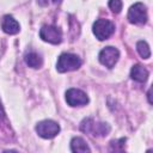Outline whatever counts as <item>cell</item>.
<instances>
[{"label":"cell","mask_w":153,"mask_h":153,"mask_svg":"<svg viewBox=\"0 0 153 153\" xmlns=\"http://www.w3.org/2000/svg\"><path fill=\"white\" fill-rule=\"evenodd\" d=\"M80 129L93 136H106L110 133V126L108 123L96 122L92 118H85L80 124Z\"/></svg>","instance_id":"1"},{"label":"cell","mask_w":153,"mask_h":153,"mask_svg":"<svg viewBox=\"0 0 153 153\" xmlns=\"http://www.w3.org/2000/svg\"><path fill=\"white\" fill-rule=\"evenodd\" d=\"M81 63H82V61L78 55L65 53V54L60 55L57 63H56V68L60 73H65V72L78 69L81 66Z\"/></svg>","instance_id":"2"},{"label":"cell","mask_w":153,"mask_h":153,"mask_svg":"<svg viewBox=\"0 0 153 153\" xmlns=\"http://www.w3.org/2000/svg\"><path fill=\"white\" fill-rule=\"evenodd\" d=\"M115 32V25L109 19H97L93 24V33L99 41L108 39Z\"/></svg>","instance_id":"3"},{"label":"cell","mask_w":153,"mask_h":153,"mask_svg":"<svg viewBox=\"0 0 153 153\" xmlns=\"http://www.w3.org/2000/svg\"><path fill=\"white\" fill-rule=\"evenodd\" d=\"M148 17H147V10L146 6L141 2H136L134 4L129 11H128V20L131 24H137V25H142L147 22Z\"/></svg>","instance_id":"4"},{"label":"cell","mask_w":153,"mask_h":153,"mask_svg":"<svg viewBox=\"0 0 153 153\" xmlns=\"http://www.w3.org/2000/svg\"><path fill=\"white\" fill-rule=\"evenodd\" d=\"M36 131L43 139H53L59 134L60 126L51 120H45V121H41L36 126Z\"/></svg>","instance_id":"5"},{"label":"cell","mask_w":153,"mask_h":153,"mask_svg":"<svg viewBox=\"0 0 153 153\" xmlns=\"http://www.w3.org/2000/svg\"><path fill=\"white\" fill-rule=\"evenodd\" d=\"M39 37L51 44H59L62 41V31L54 25H44L39 31Z\"/></svg>","instance_id":"6"},{"label":"cell","mask_w":153,"mask_h":153,"mask_svg":"<svg viewBox=\"0 0 153 153\" xmlns=\"http://www.w3.org/2000/svg\"><path fill=\"white\" fill-rule=\"evenodd\" d=\"M66 102L71 106H82L88 103V97L81 90L69 88L66 92Z\"/></svg>","instance_id":"7"},{"label":"cell","mask_w":153,"mask_h":153,"mask_svg":"<svg viewBox=\"0 0 153 153\" xmlns=\"http://www.w3.org/2000/svg\"><path fill=\"white\" fill-rule=\"evenodd\" d=\"M120 57V51L115 47H105L99 53V61L108 68H112Z\"/></svg>","instance_id":"8"},{"label":"cell","mask_w":153,"mask_h":153,"mask_svg":"<svg viewBox=\"0 0 153 153\" xmlns=\"http://www.w3.org/2000/svg\"><path fill=\"white\" fill-rule=\"evenodd\" d=\"M1 29L4 30V32H6L8 35H16L19 32L20 26H19V23L12 16L7 14L1 20Z\"/></svg>","instance_id":"9"},{"label":"cell","mask_w":153,"mask_h":153,"mask_svg":"<svg viewBox=\"0 0 153 153\" xmlns=\"http://www.w3.org/2000/svg\"><path fill=\"white\" fill-rule=\"evenodd\" d=\"M130 76L137 82H145L148 78V71L141 65H135L130 71Z\"/></svg>","instance_id":"10"},{"label":"cell","mask_w":153,"mask_h":153,"mask_svg":"<svg viewBox=\"0 0 153 153\" xmlns=\"http://www.w3.org/2000/svg\"><path fill=\"white\" fill-rule=\"evenodd\" d=\"M25 62L31 68H39L43 63V60L39 54H37L35 51H30L25 55Z\"/></svg>","instance_id":"11"},{"label":"cell","mask_w":153,"mask_h":153,"mask_svg":"<svg viewBox=\"0 0 153 153\" xmlns=\"http://www.w3.org/2000/svg\"><path fill=\"white\" fill-rule=\"evenodd\" d=\"M71 151L72 152H80V153H84V152H90V147L87 146V143L85 142L84 139L81 137H73L72 141H71Z\"/></svg>","instance_id":"12"},{"label":"cell","mask_w":153,"mask_h":153,"mask_svg":"<svg viewBox=\"0 0 153 153\" xmlns=\"http://www.w3.org/2000/svg\"><path fill=\"white\" fill-rule=\"evenodd\" d=\"M136 49L142 59H148L151 56V49L145 41H139L136 44Z\"/></svg>","instance_id":"13"},{"label":"cell","mask_w":153,"mask_h":153,"mask_svg":"<svg viewBox=\"0 0 153 153\" xmlns=\"http://www.w3.org/2000/svg\"><path fill=\"white\" fill-rule=\"evenodd\" d=\"M109 7L114 13H120L122 10V1L121 0H109Z\"/></svg>","instance_id":"14"},{"label":"cell","mask_w":153,"mask_h":153,"mask_svg":"<svg viewBox=\"0 0 153 153\" xmlns=\"http://www.w3.org/2000/svg\"><path fill=\"white\" fill-rule=\"evenodd\" d=\"M124 142H126V139H120V140L112 141L111 142V149L112 151H122L124 147Z\"/></svg>","instance_id":"15"},{"label":"cell","mask_w":153,"mask_h":153,"mask_svg":"<svg viewBox=\"0 0 153 153\" xmlns=\"http://www.w3.org/2000/svg\"><path fill=\"white\" fill-rule=\"evenodd\" d=\"M50 2H53V4H60L61 2V0H38V4L39 5H42V6H47V5H49Z\"/></svg>","instance_id":"16"},{"label":"cell","mask_w":153,"mask_h":153,"mask_svg":"<svg viewBox=\"0 0 153 153\" xmlns=\"http://www.w3.org/2000/svg\"><path fill=\"white\" fill-rule=\"evenodd\" d=\"M5 118V112H4V109L1 106V103H0V123L2 122V120Z\"/></svg>","instance_id":"17"},{"label":"cell","mask_w":153,"mask_h":153,"mask_svg":"<svg viewBox=\"0 0 153 153\" xmlns=\"http://www.w3.org/2000/svg\"><path fill=\"white\" fill-rule=\"evenodd\" d=\"M147 96H148V102H149V103H152V99H151V90H148Z\"/></svg>","instance_id":"18"}]
</instances>
